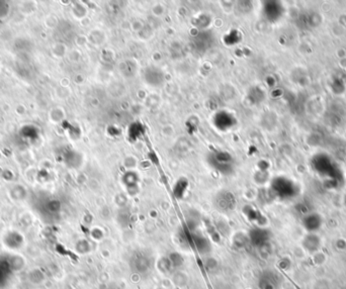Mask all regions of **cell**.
Wrapping results in <instances>:
<instances>
[{
  "instance_id": "7a4b0ae2",
  "label": "cell",
  "mask_w": 346,
  "mask_h": 289,
  "mask_svg": "<svg viewBox=\"0 0 346 289\" xmlns=\"http://www.w3.org/2000/svg\"><path fill=\"white\" fill-rule=\"evenodd\" d=\"M278 275L272 271H266L261 274L259 279L260 289H276L278 284Z\"/></svg>"
},
{
  "instance_id": "3957f363",
  "label": "cell",
  "mask_w": 346,
  "mask_h": 289,
  "mask_svg": "<svg viewBox=\"0 0 346 289\" xmlns=\"http://www.w3.org/2000/svg\"><path fill=\"white\" fill-rule=\"evenodd\" d=\"M217 204L221 210H231L234 207V199L232 198L230 193H221L218 197Z\"/></svg>"
},
{
  "instance_id": "6da1fadb",
  "label": "cell",
  "mask_w": 346,
  "mask_h": 289,
  "mask_svg": "<svg viewBox=\"0 0 346 289\" xmlns=\"http://www.w3.org/2000/svg\"><path fill=\"white\" fill-rule=\"evenodd\" d=\"M152 266L151 257L143 251H137L132 255L130 259V267L136 273L143 274L150 270Z\"/></svg>"
}]
</instances>
